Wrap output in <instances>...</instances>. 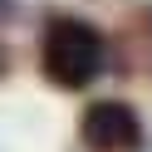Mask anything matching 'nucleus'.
I'll return each instance as SVG.
<instances>
[{
	"mask_svg": "<svg viewBox=\"0 0 152 152\" xmlns=\"http://www.w3.org/2000/svg\"><path fill=\"white\" fill-rule=\"evenodd\" d=\"M5 20H15V0H0V25Z\"/></svg>",
	"mask_w": 152,
	"mask_h": 152,
	"instance_id": "nucleus-3",
	"label": "nucleus"
},
{
	"mask_svg": "<svg viewBox=\"0 0 152 152\" xmlns=\"http://www.w3.org/2000/svg\"><path fill=\"white\" fill-rule=\"evenodd\" d=\"M5 64H10V54H5V49H0V74H5Z\"/></svg>",
	"mask_w": 152,
	"mask_h": 152,
	"instance_id": "nucleus-4",
	"label": "nucleus"
},
{
	"mask_svg": "<svg viewBox=\"0 0 152 152\" xmlns=\"http://www.w3.org/2000/svg\"><path fill=\"white\" fill-rule=\"evenodd\" d=\"M108 69V39L83 15H49L39 30V74L64 93H83Z\"/></svg>",
	"mask_w": 152,
	"mask_h": 152,
	"instance_id": "nucleus-1",
	"label": "nucleus"
},
{
	"mask_svg": "<svg viewBox=\"0 0 152 152\" xmlns=\"http://www.w3.org/2000/svg\"><path fill=\"white\" fill-rule=\"evenodd\" d=\"M79 137L88 152H142L147 147V128H142L137 108L123 98H98L79 113Z\"/></svg>",
	"mask_w": 152,
	"mask_h": 152,
	"instance_id": "nucleus-2",
	"label": "nucleus"
}]
</instances>
